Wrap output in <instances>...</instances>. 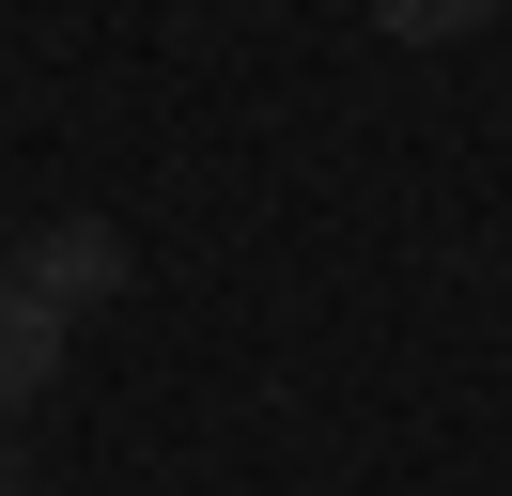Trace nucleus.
I'll return each mask as SVG.
<instances>
[{
  "label": "nucleus",
  "mask_w": 512,
  "mask_h": 496,
  "mask_svg": "<svg viewBox=\"0 0 512 496\" xmlns=\"http://www.w3.org/2000/svg\"><path fill=\"white\" fill-rule=\"evenodd\" d=\"M16 295H32V310H94V295H125V233H109V217H47V233L16 248Z\"/></svg>",
  "instance_id": "f257e3e1"
},
{
  "label": "nucleus",
  "mask_w": 512,
  "mask_h": 496,
  "mask_svg": "<svg viewBox=\"0 0 512 496\" xmlns=\"http://www.w3.org/2000/svg\"><path fill=\"white\" fill-rule=\"evenodd\" d=\"M47 388H63V310H32L16 279H0V419H32Z\"/></svg>",
  "instance_id": "f03ea898"
},
{
  "label": "nucleus",
  "mask_w": 512,
  "mask_h": 496,
  "mask_svg": "<svg viewBox=\"0 0 512 496\" xmlns=\"http://www.w3.org/2000/svg\"><path fill=\"white\" fill-rule=\"evenodd\" d=\"M481 16H497V0H373V31H388V47H466Z\"/></svg>",
  "instance_id": "7ed1b4c3"
}]
</instances>
